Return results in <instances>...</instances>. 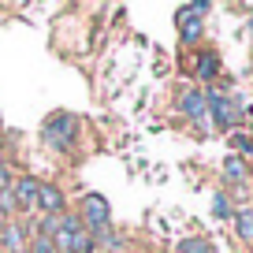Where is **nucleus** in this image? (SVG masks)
<instances>
[{"label":"nucleus","instance_id":"4468645a","mask_svg":"<svg viewBox=\"0 0 253 253\" xmlns=\"http://www.w3.org/2000/svg\"><path fill=\"white\" fill-rule=\"evenodd\" d=\"M250 34H253V19H250Z\"/></svg>","mask_w":253,"mask_h":253},{"label":"nucleus","instance_id":"0eeeda50","mask_svg":"<svg viewBox=\"0 0 253 253\" xmlns=\"http://www.w3.org/2000/svg\"><path fill=\"white\" fill-rule=\"evenodd\" d=\"M235 227H238V238H242V242H253V212L250 209L235 212Z\"/></svg>","mask_w":253,"mask_h":253},{"label":"nucleus","instance_id":"9b49d317","mask_svg":"<svg viewBox=\"0 0 253 253\" xmlns=\"http://www.w3.org/2000/svg\"><path fill=\"white\" fill-rule=\"evenodd\" d=\"M34 253H56V242L48 235H38L34 238Z\"/></svg>","mask_w":253,"mask_h":253},{"label":"nucleus","instance_id":"39448f33","mask_svg":"<svg viewBox=\"0 0 253 253\" xmlns=\"http://www.w3.org/2000/svg\"><path fill=\"white\" fill-rule=\"evenodd\" d=\"M182 112H186V116H194V119H205V116H209L205 93H186V97H182Z\"/></svg>","mask_w":253,"mask_h":253},{"label":"nucleus","instance_id":"9d476101","mask_svg":"<svg viewBox=\"0 0 253 253\" xmlns=\"http://www.w3.org/2000/svg\"><path fill=\"white\" fill-rule=\"evenodd\" d=\"M216 75V60L212 56H201V63H198V79H212Z\"/></svg>","mask_w":253,"mask_h":253},{"label":"nucleus","instance_id":"20e7f679","mask_svg":"<svg viewBox=\"0 0 253 253\" xmlns=\"http://www.w3.org/2000/svg\"><path fill=\"white\" fill-rule=\"evenodd\" d=\"M205 101H209V104H212V108H216V123H220V126H231V123H235V119H238V112H235V104H227V101H223V97H220V93H212V97H205Z\"/></svg>","mask_w":253,"mask_h":253},{"label":"nucleus","instance_id":"ddd939ff","mask_svg":"<svg viewBox=\"0 0 253 253\" xmlns=\"http://www.w3.org/2000/svg\"><path fill=\"white\" fill-rule=\"evenodd\" d=\"M4 242H8L11 253H19V242H23V235H19L15 227H4Z\"/></svg>","mask_w":253,"mask_h":253},{"label":"nucleus","instance_id":"6e6552de","mask_svg":"<svg viewBox=\"0 0 253 253\" xmlns=\"http://www.w3.org/2000/svg\"><path fill=\"white\" fill-rule=\"evenodd\" d=\"M201 11H205V8L186 11V15H182V38H186V41H194V38L201 34V19H194V15H201Z\"/></svg>","mask_w":253,"mask_h":253},{"label":"nucleus","instance_id":"f257e3e1","mask_svg":"<svg viewBox=\"0 0 253 253\" xmlns=\"http://www.w3.org/2000/svg\"><path fill=\"white\" fill-rule=\"evenodd\" d=\"M75 138H79V119L75 116H56L45 123V142H52L56 149H67Z\"/></svg>","mask_w":253,"mask_h":253},{"label":"nucleus","instance_id":"423d86ee","mask_svg":"<svg viewBox=\"0 0 253 253\" xmlns=\"http://www.w3.org/2000/svg\"><path fill=\"white\" fill-rule=\"evenodd\" d=\"M38 205L45 209L48 216H56V212L63 209V198H60V190H52V186H41V190H38Z\"/></svg>","mask_w":253,"mask_h":253},{"label":"nucleus","instance_id":"1a4fd4ad","mask_svg":"<svg viewBox=\"0 0 253 253\" xmlns=\"http://www.w3.org/2000/svg\"><path fill=\"white\" fill-rule=\"evenodd\" d=\"M223 175H227L231 182H238V179H242V175H246V171H242V160H235V157H231L227 164H223Z\"/></svg>","mask_w":253,"mask_h":253},{"label":"nucleus","instance_id":"f03ea898","mask_svg":"<svg viewBox=\"0 0 253 253\" xmlns=\"http://www.w3.org/2000/svg\"><path fill=\"white\" fill-rule=\"evenodd\" d=\"M82 212H86V220H89V227H93V231L108 227V205H104L101 194H89V198L82 201Z\"/></svg>","mask_w":253,"mask_h":253},{"label":"nucleus","instance_id":"7ed1b4c3","mask_svg":"<svg viewBox=\"0 0 253 253\" xmlns=\"http://www.w3.org/2000/svg\"><path fill=\"white\" fill-rule=\"evenodd\" d=\"M38 190H41V182H34V179H19V182H11V201H15V209H30V205H38Z\"/></svg>","mask_w":253,"mask_h":253},{"label":"nucleus","instance_id":"f8f14e48","mask_svg":"<svg viewBox=\"0 0 253 253\" xmlns=\"http://www.w3.org/2000/svg\"><path fill=\"white\" fill-rule=\"evenodd\" d=\"M209 246H205V238H190V242H182L179 246V253H205Z\"/></svg>","mask_w":253,"mask_h":253}]
</instances>
